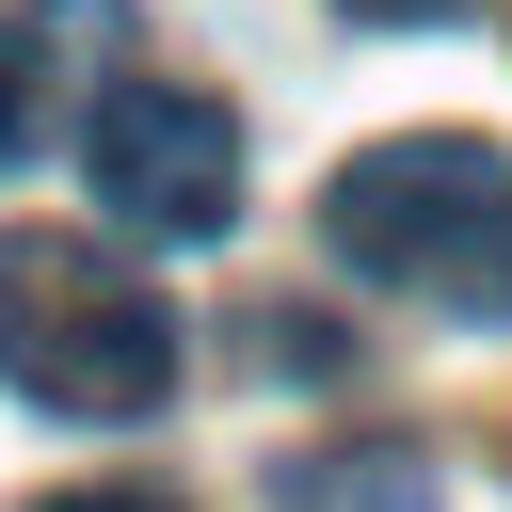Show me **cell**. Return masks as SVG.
I'll use <instances>...</instances> for the list:
<instances>
[{"instance_id":"2","label":"cell","mask_w":512,"mask_h":512,"mask_svg":"<svg viewBox=\"0 0 512 512\" xmlns=\"http://www.w3.org/2000/svg\"><path fill=\"white\" fill-rule=\"evenodd\" d=\"M0 384L48 416H160L176 400V304L64 224H0Z\"/></svg>"},{"instance_id":"7","label":"cell","mask_w":512,"mask_h":512,"mask_svg":"<svg viewBox=\"0 0 512 512\" xmlns=\"http://www.w3.org/2000/svg\"><path fill=\"white\" fill-rule=\"evenodd\" d=\"M352 16H384V32H416V16H448V0H352Z\"/></svg>"},{"instance_id":"1","label":"cell","mask_w":512,"mask_h":512,"mask_svg":"<svg viewBox=\"0 0 512 512\" xmlns=\"http://www.w3.org/2000/svg\"><path fill=\"white\" fill-rule=\"evenodd\" d=\"M320 256L448 304V320H512V144L480 128H384L320 176Z\"/></svg>"},{"instance_id":"5","label":"cell","mask_w":512,"mask_h":512,"mask_svg":"<svg viewBox=\"0 0 512 512\" xmlns=\"http://www.w3.org/2000/svg\"><path fill=\"white\" fill-rule=\"evenodd\" d=\"M272 512H432V448H288Z\"/></svg>"},{"instance_id":"6","label":"cell","mask_w":512,"mask_h":512,"mask_svg":"<svg viewBox=\"0 0 512 512\" xmlns=\"http://www.w3.org/2000/svg\"><path fill=\"white\" fill-rule=\"evenodd\" d=\"M32 512H176V496H144V480H96V496H32Z\"/></svg>"},{"instance_id":"4","label":"cell","mask_w":512,"mask_h":512,"mask_svg":"<svg viewBox=\"0 0 512 512\" xmlns=\"http://www.w3.org/2000/svg\"><path fill=\"white\" fill-rule=\"evenodd\" d=\"M96 48H112V0H0V160H32L80 112Z\"/></svg>"},{"instance_id":"3","label":"cell","mask_w":512,"mask_h":512,"mask_svg":"<svg viewBox=\"0 0 512 512\" xmlns=\"http://www.w3.org/2000/svg\"><path fill=\"white\" fill-rule=\"evenodd\" d=\"M80 176L128 240H224L240 224V112L208 80H112L80 112Z\"/></svg>"}]
</instances>
